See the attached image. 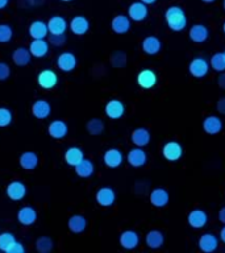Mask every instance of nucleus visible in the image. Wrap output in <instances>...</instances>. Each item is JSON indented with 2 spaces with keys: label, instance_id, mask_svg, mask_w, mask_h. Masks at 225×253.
<instances>
[{
  "label": "nucleus",
  "instance_id": "obj_49",
  "mask_svg": "<svg viewBox=\"0 0 225 253\" xmlns=\"http://www.w3.org/2000/svg\"><path fill=\"white\" fill-rule=\"evenodd\" d=\"M220 240L225 244V224H224V227L220 229Z\"/></svg>",
  "mask_w": 225,
  "mask_h": 253
},
{
  "label": "nucleus",
  "instance_id": "obj_44",
  "mask_svg": "<svg viewBox=\"0 0 225 253\" xmlns=\"http://www.w3.org/2000/svg\"><path fill=\"white\" fill-rule=\"evenodd\" d=\"M7 253H25V247H24L20 241L16 240L12 247L7 251Z\"/></svg>",
  "mask_w": 225,
  "mask_h": 253
},
{
  "label": "nucleus",
  "instance_id": "obj_25",
  "mask_svg": "<svg viewBox=\"0 0 225 253\" xmlns=\"http://www.w3.org/2000/svg\"><path fill=\"white\" fill-rule=\"evenodd\" d=\"M51 112L50 103L47 100H43V99H38L36 100L33 104H32V115L35 116L36 119H39V120H43V119L49 118V115Z\"/></svg>",
  "mask_w": 225,
  "mask_h": 253
},
{
  "label": "nucleus",
  "instance_id": "obj_3",
  "mask_svg": "<svg viewBox=\"0 0 225 253\" xmlns=\"http://www.w3.org/2000/svg\"><path fill=\"white\" fill-rule=\"evenodd\" d=\"M157 82V74L151 69H144L137 74V84L144 90L153 88V87H155Z\"/></svg>",
  "mask_w": 225,
  "mask_h": 253
},
{
  "label": "nucleus",
  "instance_id": "obj_20",
  "mask_svg": "<svg viewBox=\"0 0 225 253\" xmlns=\"http://www.w3.org/2000/svg\"><path fill=\"white\" fill-rule=\"evenodd\" d=\"M120 245H121L124 249H134L137 248L138 244H140V236L138 233L133 229H126L120 235Z\"/></svg>",
  "mask_w": 225,
  "mask_h": 253
},
{
  "label": "nucleus",
  "instance_id": "obj_13",
  "mask_svg": "<svg viewBox=\"0 0 225 253\" xmlns=\"http://www.w3.org/2000/svg\"><path fill=\"white\" fill-rule=\"evenodd\" d=\"M126 161L129 164L130 166H133V168H141L146 164L148 161V156H146L145 150L142 149V148H133V149H130L126 154Z\"/></svg>",
  "mask_w": 225,
  "mask_h": 253
},
{
  "label": "nucleus",
  "instance_id": "obj_14",
  "mask_svg": "<svg viewBox=\"0 0 225 253\" xmlns=\"http://www.w3.org/2000/svg\"><path fill=\"white\" fill-rule=\"evenodd\" d=\"M67 132H69V126L63 120H53L47 126V133L54 140H62L63 137H66Z\"/></svg>",
  "mask_w": 225,
  "mask_h": 253
},
{
  "label": "nucleus",
  "instance_id": "obj_52",
  "mask_svg": "<svg viewBox=\"0 0 225 253\" xmlns=\"http://www.w3.org/2000/svg\"><path fill=\"white\" fill-rule=\"evenodd\" d=\"M223 32H224V35H225V21L224 24H223Z\"/></svg>",
  "mask_w": 225,
  "mask_h": 253
},
{
  "label": "nucleus",
  "instance_id": "obj_19",
  "mask_svg": "<svg viewBox=\"0 0 225 253\" xmlns=\"http://www.w3.org/2000/svg\"><path fill=\"white\" fill-rule=\"evenodd\" d=\"M188 36L192 42L203 43L208 40L209 31L204 24H193L192 27L189 28Z\"/></svg>",
  "mask_w": 225,
  "mask_h": 253
},
{
  "label": "nucleus",
  "instance_id": "obj_15",
  "mask_svg": "<svg viewBox=\"0 0 225 253\" xmlns=\"http://www.w3.org/2000/svg\"><path fill=\"white\" fill-rule=\"evenodd\" d=\"M5 193H7V197L11 201H21L27 195V187H25L23 182L12 181L11 183L7 185Z\"/></svg>",
  "mask_w": 225,
  "mask_h": 253
},
{
  "label": "nucleus",
  "instance_id": "obj_51",
  "mask_svg": "<svg viewBox=\"0 0 225 253\" xmlns=\"http://www.w3.org/2000/svg\"><path fill=\"white\" fill-rule=\"evenodd\" d=\"M201 1H203L204 4H212V3H215L216 0H201Z\"/></svg>",
  "mask_w": 225,
  "mask_h": 253
},
{
  "label": "nucleus",
  "instance_id": "obj_35",
  "mask_svg": "<svg viewBox=\"0 0 225 253\" xmlns=\"http://www.w3.org/2000/svg\"><path fill=\"white\" fill-rule=\"evenodd\" d=\"M54 248V241L49 236H39L36 240V249L39 253H50Z\"/></svg>",
  "mask_w": 225,
  "mask_h": 253
},
{
  "label": "nucleus",
  "instance_id": "obj_31",
  "mask_svg": "<svg viewBox=\"0 0 225 253\" xmlns=\"http://www.w3.org/2000/svg\"><path fill=\"white\" fill-rule=\"evenodd\" d=\"M146 245L151 249H159L165 244V235L159 229H151L146 233L145 236Z\"/></svg>",
  "mask_w": 225,
  "mask_h": 253
},
{
  "label": "nucleus",
  "instance_id": "obj_17",
  "mask_svg": "<svg viewBox=\"0 0 225 253\" xmlns=\"http://www.w3.org/2000/svg\"><path fill=\"white\" fill-rule=\"evenodd\" d=\"M197 244H199V249H200L201 252L212 253L219 247V239L215 235H212V233H203L199 237Z\"/></svg>",
  "mask_w": 225,
  "mask_h": 253
},
{
  "label": "nucleus",
  "instance_id": "obj_11",
  "mask_svg": "<svg viewBox=\"0 0 225 253\" xmlns=\"http://www.w3.org/2000/svg\"><path fill=\"white\" fill-rule=\"evenodd\" d=\"M142 51L148 55H157L162 49L161 40L157 36H146L141 42Z\"/></svg>",
  "mask_w": 225,
  "mask_h": 253
},
{
  "label": "nucleus",
  "instance_id": "obj_33",
  "mask_svg": "<svg viewBox=\"0 0 225 253\" xmlns=\"http://www.w3.org/2000/svg\"><path fill=\"white\" fill-rule=\"evenodd\" d=\"M31 51L27 47H17L13 51V54H12V61H13V63H15L16 66L20 67L27 66L28 63L31 62Z\"/></svg>",
  "mask_w": 225,
  "mask_h": 253
},
{
  "label": "nucleus",
  "instance_id": "obj_27",
  "mask_svg": "<svg viewBox=\"0 0 225 253\" xmlns=\"http://www.w3.org/2000/svg\"><path fill=\"white\" fill-rule=\"evenodd\" d=\"M223 129V122L219 116L209 115L203 120V130L208 134H217L220 133Z\"/></svg>",
  "mask_w": 225,
  "mask_h": 253
},
{
  "label": "nucleus",
  "instance_id": "obj_10",
  "mask_svg": "<svg viewBox=\"0 0 225 253\" xmlns=\"http://www.w3.org/2000/svg\"><path fill=\"white\" fill-rule=\"evenodd\" d=\"M188 224L195 229H201L204 228L207 223H208V215L205 212L204 210L201 209H195L188 213L187 217Z\"/></svg>",
  "mask_w": 225,
  "mask_h": 253
},
{
  "label": "nucleus",
  "instance_id": "obj_34",
  "mask_svg": "<svg viewBox=\"0 0 225 253\" xmlns=\"http://www.w3.org/2000/svg\"><path fill=\"white\" fill-rule=\"evenodd\" d=\"M75 173L80 178H90L95 173L94 162L87 158H83L82 161L75 166Z\"/></svg>",
  "mask_w": 225,
  "mask_h": 253
},
{
  "label": "nucleus",
  "instance_id": "obj_8",
  "mask_svg": "<svg viewBox=\"0 0 225 253\" xmlns=\"http://www.w3.org/2000/svg\"><path fill=\"white\" fill-rule=\"evenodd\" d=\"M148 13H149L148 5L142 3V1H134L128 8V17L132 21H137V23L144 21L148 17Z\"/></svg>",
  "mask_w": 225,
  "mask_h": 253
},
{
  "label": "nucleus",
  "instance_id": "obj_47",
  "mask_svg": "<svg viewBox=\"0 0 225 253\" xmlns=\"http://www.w3.org/2000/svg\"><path fill=\"white\" fill-rule=\"evenodd\" d=\"M219 220H220L223 224H225V206H223L220 209V211H219Z\"/></svg>",
  "mask_w": 225,
  "mask_h": 253
},
{
  "label": "nucleus",
  "instance_id": "obj_40",
  "mask_svg": "<svg viewBox=\"0 0 225 253\" xmlns=\"http://www.w3.org/2000/svg\"><path fill=\"white\" fill-rule=\"evenodd\" d=\"M13 120V115H12V111L5 108V107H0V126L4 128V126H8Z\"/></svg>",
  "mask_w": 225,
  "mask_h": 253
},
{
  "label": "nucleus",
  "instance_id": "obj_1",
  "mask_svg": "<svg viewBox=\"0 0 225 253\" xmlns=\"http://www.w3.org/2000/svg\"><path fill=\"white\" fill-rule=\"evenodd\" d=\"M165 20L167 27L174 32H182L187 27V16L183 8L179 5H171L166 9Z\"/></svg>",
  "mask_w": 225,
  "mask_h": 253
},
{
  "label": "nucleus",
  "instance_id": "obj_53",
  "mask_svg": "<svg viewBox=\"0 0 225 253\" xmlns=\"http://www.w3.org/2000/svg\"><path fill=\"white\" fill-rule=\"evenodd\" d=\"M61 1H63V3H69V1H71V0H61Z\"/></svg>",
  "mask_w": 225,
  "mask_h": 253
},
{
  "label": "nucleus",
  "instance_id": "obj_12",
  "mask_svg": "<svg viewBox=\"0 0 225 253\" xmlns=\"http://www.w3.org/2000/svg\"><path fill=\"white\" fill-rule=\"evenodd\" d=\"M95 199H96L99 206H102V207H110V206H112L116 202V193L111 187H100L96 191Z\"/></svg>",
  "mask_w": 225,
  "mask_h": 253
},
{
  "label": "nucleus",
  "instance_id": "obj_36",
  "mask_svg": "<svg viewBox=\"0 0 225 253\" xmlns=\"http://www.w3.org/2000/svg\"><path fill=\"white\" fill-rule=\"evenodd\" d=\"M209 66L212 67L215 71H225V54L224 51H220V53H216L211 57V61H209Z\"/></svg>",
  "mask_w": 225,
  "mask_h": 253
},
{
  "label": "nucleus",
  "instance_id": "obj_48",
  "mask_svg": "<svg viewBox=\"0 0 225 253\" xmlns=\"http://www.w3.org/2000/svg\"><path fill=\"white\" fill-rule=\"evenodd\" d=\"M8 4H9V0H0V11L4 9V8H7Z\"/></svg>",
  "mask_w": 225,
  "mask_h": 253
},
{
  "label": "nucleus",
  "instance_id": "obj_39",
  "mask_svg": "<svg viewBox=\"0 0 225 253\" xmlns=\"http://www.w3.org/2000/svg\"><path fill=\"white\" fill-rule=\"evenodd\" d=\"M13 37V29L8 24H0V43L9 42Z\"/></svg>",
  "mask_w": 225,
  "mask_h": 253
},
{
  "label": "nucleus",
  "instance_id": "obj_41",
  "mask_svg": "<svg viewBox=\"0 0 225 253\" xmlns=\"http://www.w3.org/2000/svg\"><path fill=\"white\" fill-rule=\"evenodd\" d=\"M111 63L113 67H124L126 65V54L124 51H116L111 57Z\"/></svg>",
  "mask_w": 225,
  "mask_h": 253
},
{
  "label": "nucleus",
  "instance_id": "obj_21",
  "mask_svg": "<svg viewBox=\"0 0 225 253\" xmlns=\"http://www.w3.org/2000/svg\"><path fill=\"white\" fill-rule=\"evenodd\" d=\"M28 49L31 51L32 57H35V58H43L49 53V41H46L45 39L33 40Z\"/></svg>",
  "mask_w": 225,
  "mask_h": 253
},
{
  "label": "nucleus",
  "instance_id": "obj_22",
  "mask_svg": "<svg viewBox=\"0 0 225 253\" xmlns=\"http://www.w3.org/2000/svg\"><path fill=\"white\" fill-rule=\"evenodd\" d=\"M28 33L33 40L37 39H46L49 36V29H47V24L42 20H35L32 21L29 28H28Z\"/></svg>",
  "mask_w": 225,
  "mask_h": 253
},
{
  "label": "nucleus",
  "instance_id": "obj_37",
  "mask_svg": "<svg viewBox=\"0 0 225 253\" xmlns=\"http://www.w3.org/2000/svg\"><path fill=\"white\" fill-rule=\"evenodd\" d=\"M86 128L90 134H92V136H99V134L103 133V130H104V123L98 118L91 119L90 122L87 123Z\"/></svg>",
  "mask_w": 225,
  "mask_h": 253
},
{
  "label": "nucleus",
  "instance_id": "obj_16",
  "mask_svg": "<svg viewBox=\"0 0 225 253\" xmlns=\"http://www.w3.org/2000/svg\"><path fill=\"white\" fill-rule=\"evenodd\" d=\"M132 25V20L125 15H117L114 16L112 21H111V28L116 35H125L128 33Z\"/></svg>",
  "mask_w": 225,
  "mask_h": 253
},
{
  "label": "nucleus",
  "instance_id": "obj_46",
  "mask_svg": "<svg viewBox=\"0 0 225 253\" xmlns=\"http://www.w3.org/2000/svg\"><path fill=\"white\" fill-rule=\"evenodd\" d=\"M217 84L221 90H225V71H221V74L217 78Z\"/></svg>",
  "mask_w": 225,
  "mask_h": 253
},
{
  "label": "nucleus",
  "instance_id": "obj_9",
  "mask_svg": "<svg viewBox=\"0 0 225 253\" xmlns=\"http://www.w3.org/2000/svg\"><path fill=\"white\" fill-rule=\"evenodd\" d=\"M76 65H78V59L70 51H65L57 58V66L63 73H70L76 67Z\"/></svg>",
  "mask_w": 225,
  "mask_h": 253
},
{
  "label": "nucleus",
  "instance_id": "obj_18",
  "mask_svg": "<svg viewBox=\"0 0 225 253\" xmlns=\"http://www.w3.org/2000/svg\"><path fill=\"white\" fill-rule=\"evenodd\" d=\"M37 220V212L36 210L31 206H24L19 210L17 212V221L20 224L24 225V227H29V225H33Z\"/></svg>",
  "mask_w": 225,
  "mask_h": 253
},
{
  "label": "nucleus",
  "instance_id": "obj_28",
  "mask_svg": "<svg viewBox=\"0 0 225 253\" xmlns=\"http://www.w3.org/2000/svg\"><path fill=\"white\" fill-rule=\"evenodd\" d=\"M19 164L24 170L32 171V170H35L37 168V165H38V156L35 152H31V150L24 152L20 156Z\"/></svg>",
  "mask_w": 225,
  "mask_h": 253
},
{
  "label": "nucleus",
  "instance_id": "obj_6",
  "mask_svg": "<svg viewBox=\"0 0 225 253\" xmlns=\"http://www.w3.org/2000/svg\"><path fill=\"white\" fill-rule=\"evenodd\" d=\"M162 154L163 157L170 162H175L181 160L182 154H183V148L179 142L177 141H169L166 142L163 148H162Z\"/></svg>",
  "mask_w": 225,
  "mask_h": 253
},
{
  "label": "nucleus",
  "instance_id": "obj_26",
  "mask_svg": "<svg viewBox=\"0 0 225 253\" xmlns=\"http://www.w3.org/2000/svg\"><path fill=\"white\" fill-rule=\"evenodd\" d=\"M47 29L49 35H65L67 29V21L62 16H53L47 21Z\"/></svg>",
  "mask_w": 225,
  "mask_h": 253
},
{
  "label": "nucleus",
  "instance_id": "obj_42",
  "mask_svg": "<svg viewBox=\"0 0 225 253\" xmlns=\"http://www.w3.org/2000/svg\"><path fill=\"white\" fill-rule=\"evenodd\" d=\"M66 42V36L65 35H49V43L53 46H62Z\"/></svg>",
  "mask_w": 225,
  "mask_h": 253
},
{
  "label": "nucleus",
  "instance_id": "obj_2",
  "mask_svg": "<svg viewBox=\"0 0 225 253\" xmlns=\"http://www.w3.org/2000/svg\"><path fill=\"white\" fill-rule=\"evenodd\" d=\"M37 83L43 90H53L58 84V75L51 69H45V70L39 71L38 77H37Z\"/></svg>",
  "mask_w": 225,
  "mask_h": 253
},
{
  "label": "nucleus",
  "instance_id": "obj_32",
  "mask_svg": "<svg viewBox=\"0 0 225 253\" xmlns=\"http://www.w3.org/2000/svg\"><path fill=\"white\" fill-rule=\"evenodd\" d=\"M63 158H65V161H66L67 165L75 168V166L78 165L79 162L84 158V152H83L79 146H70V148L65 152Z\"/></svg>",
  "mask_w": 225,
  "mask_h": 253
},
{
  "label": "nucleus",
  "instance_id": "obj_43",
  "mask_svg": "<svg viewBox=\"0 0 225 253\" xmlns=\"http://www.w3.org/2000/svg\"><path fill=\"white\" fill-rule=\"evenodd\" d=\"M11 77V67L8 63L0 62V81H5Z\"/></svg>",
  "mask_w": 225,
  "mask_h": 253
},
{
  "label": "nucleus",
  "instance_id": "obj_30",
  "mask_svg": "<svg viewBox=\"0 0 225 253\" xmlns=\"http://www.w3.org/2000/svg\"><path fill=\"white\" fill-rule=\"evenodd\" d=\"M150 132L146 128H137L134 129L130 134V140L133 142L134 146H138V148H144L150 142Z\"/></svg>",
  "mask_w": 225,
  "mask_h": 253
},
{
  "label": "nucleus",
  "instance_id": "obj_4",
  "mask_svg": "<svg viewBox=\"0 0 225 253\" xmlns=\"http://www.w3.org/2000/svg\"><path fill=\"white\" fill-rule=\"evenodd\" d=\"M122 161H124V154L120 149H116V148H111V149L106 150L104 154H103V162L107 168H111V169H116L118 166L121 165Z\"/></svg>",
  "mask_w": 225,
  "mask_h": 253
},
{
  "label": "nucleus",
  "instance_id": "obj_50",
  "mask_svg": "<svg viewBox=\"0 0 225 253\" xmlns=\"http://www.w3.org/2000/svg\"><path fill=\"white\" fill-rule=\"evenodd\" d=\"M140 1H142V3L146 4V5H153V4L157 3L158 0H140Z\"/></svg>",
  "mask_w": 225,
  "mask_h": 253
},
{
  "label": "nucleus",
  "instance_id": "obj_54",
  "mask_svg": "<svg viewBox=\"0 0 225 253\" xmlns=\"http://www.w3.org/2000/svg\"><path fill=\"white\" fill-rule=\"evenodd\" d=\"M223 8H224V11H225V0H223Z\"/></svg>",
  "mask_w": 225,
  "mask_h": 253
},
{
  "label": "nucleus",
  "instance_id": "obj_45",
  "mask_svg": "<svg viewBox=\"0 0 225 253\" xmlns=\"http://www.w3.org/2000/svg\"><path fill=\"white\" fill-rule=\"evenodd\" d=\"M216 110L217 112H220L221 115H225V98H221L217 100Z\"/></svg>",
  "mask_w": 225,
  "mask_h": 253
},
{
  "label": "nucleus",
  "instance_id": "obj_29",
  "mask_svg": "<svg viewBox=\"0 0 225 253\" xmlns=\"http://www.w3.org/2000/svg\"><path fill=\"white\" fill-rule=\"evenodd\" d=\"M67 227L71 233L79 235L86 231L87 228V219L83 215H73L67 220Z\"/></svg>",
  "mask_w": 225,
  "mask_h": 253
},
{
  "label": "nucleus",
  "instance_id": "obj_55",
  "mask_svg": "<svg viewBox=\"0 0 225 253\" xmlns=\"http://www.w3.org/2000/svg\"><path fill=\"white\" fill-rule=\"evenodd\" d=\"M224 54H225V51H224Z\"/></svg>",
  "mask_w": 225,
  "mask_h": 253
},
{
  "label": "nucleus",
  "instance_id": "obj_23",
  "mask_svg": "<svg viewBox=\"0 0 225 253\" xmlns=\"http://www.w3.org/2000/svg\"><path fill=\"white\" fill-rule=\"evenodd\" d=\"M69 28L74 35L83 36L86 35L88 29H90V21L84 16H75V17L71 19Z\"/></svg>",
  "mask_w": 225,
  "mask_h": 253
},
{
  "label": "nucleus",
  "instance_id": "obj_7",
  "mask_svg": "<svg viewBox=\"0 0 225 253\" xmlns=\"http://www.w3.org/2000/svg\"><path fill=\"white\" fill-rule=\"evenodd\" d=\"M104 112L112 120H117V119H121L125 114V106L121 100L112 99L110 102H107L106 107H104Z\"/></svg>",
  "mask_w": 225,
  "mask_h": 253
},
{
  "label": "nucleus",
  "instance_id": "obj_24",
  "mask_svg": "<svg viewBox=\"0 0 225 253\" xmlns=\"http://www.w3.org/2000/svg\"><path fill=\"white\" fill-rule=\"evenodd\" d=\"M149 201L154 207L161 209V207L167 206V203H169L170 201V195L166 189H163V187H157V189H154L153 191L150 193Z\"/></svg>",
  "mask_w": 225,
  "mask_h": 253
},
{
  "label": "nucleus",
  "instance_id": "obj_38",
  "mask_svg": "<svg viewBox=\"0 0 225 253\" xmlns=\"http://www.w3.org/2000/svg\"><path fill=\"white\" fill-rule=\"evenodd\" d=\"M16 241L15 235H12L11 232H3L0 233V251L7 252L8 249L11 248L12 244Z\"/></svg>",
  "mask_w": 225,
  "mask_h": 253
},
{
  "label": "nucleus",
  "instance_id": "obj_5",
  "mask_svg": "<svg viewBox=\"0 0 225 253\" xmlns=\"http://www.w3.org/2000/svg\"><path fill=\"white\" fill-rule=\"evenodd\" d=\"M188 70L193 78H204L209 71V62L201 57H196L189 62Z\"/></svg>",
  "mask_w": 225,
  "mask_h": 253
}]
</instances>
